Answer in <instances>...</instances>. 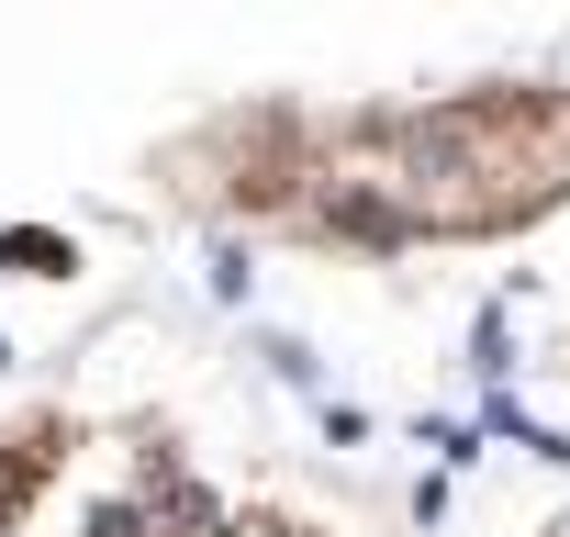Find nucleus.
Returning a JSON list of instances; mask_svg holds the SVG:
<instances>
[{
    "label": "nucleus",
    "mask_w": 570,
    "mask_h": 537,
    "mask_svg": "<svg viewBox=\"0 0 570 537\" xmlns=\"http://www.w3.org/2000/svg\"><path fill=\"white\" fill-rule=\"evenodd\" d=\"M0 537H246L146 426L23 414L0 426Z\"/></svg>",
    "instance_id": "nucleus-1"
}]
</instances>
